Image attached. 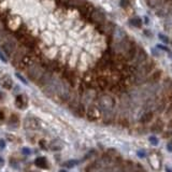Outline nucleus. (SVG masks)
Wrapping results in <instances>:
<instances>
[{
  "instance_id": "obj_27",
  "label": "nucleus",
  "mask_w": 172,
  "mask_h": 172,
  "mask_svg": "<svg viewBox=\"0 0 172 172\" xmlns=\"http://www.w3.org/2000/svg\"><path fill=\"white\" fill-rule=\"evenodd\" d=\"M149 141H150V143H151V144L153 145V146H155V145H157V144H158V142H159V141H158V139L156 138V137H154V136L150 137V138H149Z\"/></svg>"
},
{
  "instance_id": "obj_31",
  "label": "nucleus",
  "mask_w": 172,
  "mask_h": 172,
  "mask_svg": "<svg viewBox=\"0 0 172 172\" xmlns=\"http://www.w3.org/2000/svg\"><path fill=\"white\" fill-rule=\"evenodd\" d=\"M16 77H17V78H18V79H19V80H21V81H22V82H23V83H24V84H27V81H26V80H25V79H24V78H23V77H22V75H21V74H19V73H16Z\"/></svg>"
},
{
  "instance_id": "obj_15",
  "label": "nucleus",
  "mask_w": 172,
  "mask_h": 172,
  "mask_svg": "<svg viewBox=\"0 0 172 172\" xmlns=\"http://www.w3.org/2000/svg\"><path fill=\"white\" fill-rule=\"evenodd\" d=\"M41 39H42V42L44 44H46L47 46H52V43L54 42V37L51 32L49 31H44L42 34H41Z\"/></svg>"
},
{
  "instance_id": "obj_1",
  "label": "nucleus",
  "mask_w": 172,
  "mask_h": 172,
  "mask_svg": "<svg viewBox=\"0 0 172 172\" xmlns=\"http://www.w3.org/2000/svg\"><path fill=\"white\" fill-rule=\"evenodd\" d=\"M96 106L99 108L101 113L109 114V113H112V111L114 110L115 106H116V100H115L114 97L110 95H102L98 97Z\"/></svg>"
},
{
  "instance_id": "obj_41",
  "label": "nucleus",
  "mask_w": 172,
  "mask_h": 172,
  "mask_svg": "<svg viewBox=\"0 0 172 172\" xmlns=\"http://www.w3.org/2000/svg\"><path fill=\"white\" fill-rule=\"evenodd\" d=\"M0 164H1V165H2V164H3V160H2V159H1V158H0Z\"/></svg>"
},
{
  "instance_id": "obj_19",
  "label": "nucleus",
  "mask_w": 172,
  "mask_h": 172,
  "mask_svg": "<svg viewBox=\"0 0 172 172\" xmlns=\"http://www.w3.org/2000/svg\"><path fill=\"white\" fill-rule=\"evenodd\" d=\"M162 88L164 89L165 91H167V93L172 91V79H170V78H165V79L162 80Z\"/></svg>"
},
{
  "instance_id": "obj_17",
  "label": "nucleus",
  "mask_w": 172,
  "mask_h": 172,
  "mask_svg": "<svg viewBox=\"0 0 172 172\" xmlns=\"http://www.w3.org/2000/svg\"><path fill=\"white\" fill-rule=\"evenodd\" d=\"M164 127H165L164 121L158 118L154 122V124H153V126H152L151 129H152V131H154V132H162V130H164Z\"/></svg>"
},
{
  "instance_id": "obj_13",
  "label": "nucleus",
  "mask_w": 172,
  "mask_h": 172,
  "mask_svg": "<svg viewBox=\"0 0 172 172\" xmlns=\"http://www.w3.org/2000/svg\"><path fill=\"white\" fill-rule=\"evenodd\" d=\"M162 70H155L150 74L149 82L151 84H156L159 80H162Z\"/></svg>"
},
{
  "instance_id": "obj_14",
  "label": "nucleus",
  "mask_w": 172,
  "mask_h": 172,
  "mask_svg": "<svg viewBox=\"0 0 172 172\" xmlns=\"http://www.w3.org/2000/svg\"><path fill=\"white\" fill-rule=\"evenodd\" d=\"M153 119H154V112L153 111H146V112L143 113L142 116H141L140 123L149 124V123H152Z\"/></svg>"
},
{
  "instance_id": "obj_2",
  "label": "nucleus",
  "mask_w": 172,
  "mask_h": 172,
  "mask_svg": "<svg viewBox=\"0 0 172 172\" xmlns=\"http://www.w3.org/2000/svg\"><path fill=\"white\" fill-rule=\"evenodd\" d=\"M85 115L88 121L96 122L101 117V111L99 110V108H98L96 104H90V106L87 108Z\"/></svg>"
},
{
  "instance_id": "obj_30",
  "label": "nucleus",
  "mask_w": 172,
  "mask_h": 172,
  "mask_svg": "<svg viewBox=\"0 0 172 172\" xmlns=\"http://www.w3.org/2000/svg\"><path fill=\"white\" fill-rule=\"evenodd\" d=\"M0 59H1L3 62H8V58H6V54H4L3 52L1 51V50H0Z\"/></svg>"
},
{
  "instance_id": "obj_23",
  "label": "nucleus",
  "mask_w": 172,
  "mask_h": 172,
  "mask_svg": "<svg viewBox=\"0 0 172 172\" xmlns=\"http://www.w3.org/2000/svg\"><path fill=\"white\" fill-rule=\"evenodd\" d=\"M57 54H58V51H57V49H56L55 46H50L49 50H47L46 55H47V57H49V58L53 59V58L57 57Z\"/></svg>"
},
{
  "instance_id": "obj_24",
  "label": "nucleus",
  "mask_w": 172,
  "mask_h": 172,
  "mask_svg": "<svg viewBox=\"0 0 172 172\" xmlns=\"http://www.w3.org/2000/svg\"><path fill=\"white\" fill-rule=\"evenodd\" d=\"M78 164H79V162H78V160L72 159V160H68V162H66L64 164V166L67 167V168H73V167H75Z\"/></svg>"
},
{
  "instance_id": "obj_37",
  "label": "nucleus",
  "mask_w": 172,
  "mask_h": 172,
  "mask_svg": "<svg viewBox=\"0 0 172 172\" xmlns=\"http://www.w3.org/2000/svg\"><path fill=\"white\" fill-rule=\"evenodd\" d=\"M138 155H140V156H141V158L144 157V153H143V152H138Z\"/></svg>"
},
{
  "instance_id": "obj_3",
  "label": "nucleus",
  "mask_w": 172,
  "mask_h": 172,
  "mask_svg": "<svg viewBox=\"0 0 172 172\" xmlns=\"http://www.w3.org/2000/svg\"><path fill=\"white\" fill-rule=\"evenodd\" d=\"M1 49L4 54H6L8 56H12L13 54H14L15 50H16L15 41L13 40L12 38H8L4 42H2Z\"/></svg>"
},
{
  "instance_id": "obj_33",
  "label": "nucleus",
  "mask_w": 172,
  "mask_h": 172,
  "mask_svg": "<svg viewBox=\"0 0 172 172\" xmlns=\"http://www.w3.org/2000/svg\"><path fill=\"white\" fill-rule=\"evenodd\" d=\"M4 117H6V115H4V112L3 111L0 110V122H2L4 119Z\"/></svg>"
},
{
  "instance_id": "obj_43",
  "label": "nucleus",
  "mask_w": 172,
  "mask_h": 172,
  "mask_svg": "<svg viewBox=\"0 0 172 172\" xmlns=\"http://www.w3.org/2000/svg\"><path fill=\"white\" fill-rule=\"evenodd\" d=\"M118 172H126L125 170H121V171H118Z\"/></svg>"
},
{
  "instance_id": "obj_4",
  "label": "nucleus",
  "mask_w": 172,
  "mask_h": 172,
  "mask_svg": "<svg viewBox=\"0 0 172 172\" xmlns=\"http://www.w3.org/2000/svg\"><path fill=\"white\" fill-rule=\"evenodd\" d=\"M43 69L41 66L37 64H34L31 67H29V71H28V77H29L30 80L32 81H38L41 78V75L43 74Z\"/></svg>"
},
{
  "instance_id": "obj_39",
  "label": "nucleus",
  "mask_w": 172,
  "mask_h": 172,
  "mask_svg": "<svg viewBox=\"0 0 172 172\" xmlns=\"http://www.w3.org/2000/svg\"><path fill=\"white\" fill-rule=\"evenodd\" d=\"M166 172H172V169L169 168V167H166Z\"/></svg>"
},
{
  "instance_id": "obj_7",
  "label": "nucleus",
  "mask_w": 172,
  "mask_h": 172,
  "mask_svg": "<svg viewBox=\"0 0 172 172\" xmlns=\"http://www.w3.org/2000/svg\"><path fill=\"white\" fill-rule=\"evenodd\" d=\"M15 106L19 110H24L28 106V98L26 95H17L15 97Z\"/></svg>"
},
{
  "instance_id": "obj_8",
  "label": "nucleus",
  "mask_w": 172,
  "mask_h": 172,
  "mask_svg": "<svg viewBox=\"0 0 172 172\" xmlns=\"http://www.w3.org/2000/svg\"><path fill=\"white\" fill-rule=\"evenodd\" d=\"M90 17L94 22H96V23H98V24H102L104 21H106V16H104V14L100 10H97V9H94V10L91 11Z\"/></svg>"
},
{
  "instance_id": "obj_12",
  "label": "nucleus",
  "mask_w": 172,
  "mask_h": 172,
  "mask_svg": "<svg viewBox=\"0 0 172 172\" xmlns=\"http://www.w3.org/2000/svg\"><path fill=\"white\" fill-rule=\"evenodd\" d=\"M96 85L100 89H106L110 87V80L106 77H98L96 79Z\"/></svg>"
},
{
  "instance_id": "obj_16",
  "label": "nucleus",
  "mask_w": 172,
  "mask_h": 172,
  "mask_svg": "<svg viewBox=\"0 0 172 172\" xmlns=\"http://www.w3.org/2000/svg\"><path fill=\"white\" fill-rule=\"evenodd\" d=\"M34 165L40 169H47L49 168V162H47V159L45 157H43V156L37 157L36 160H34Z\"/></svg>"
},
{
  "instance_id": "obj_36",
  "label": "nucleus",
  "mask_w": 172,
  "mask_h": 172,
  "mask_svg": "<svg viewBox=\"0 0 172 172\" xmlns=\"http://www.w3.org/2000/svg\"><path fill=\"white\" fill-rule=\"evenodd\" d=\"M4 145H6V144H4V141L3 140H0V146L4 147Z\"/></svg>"
},
{
  "instance_id": "obj_42",
  "label": "nucleus",
  "mask_w": 172,
  "mask_h": 172,
  "mask_svg": "<svg viewBox=\"0 0 172 172\" xmlns=\"http://www.w3.org/2000/svg\"><path fill=\"white\" fill-rule=\"evenodd\" d=\"M59 172H67V171H66V170H60Z\"/></svg>"
},
{
  "instance_id": "obj_18",
  "label": "nucleus",
  "mask_w": 172,
  "mask_h": 172,
  "mask_svg": "<svg viewBox=\"0 0 172 172\" xmlns=\"http://www.w3.org/2000/svg\"><path fill=\"white\" fill-rule=\"evenodd\" d=\"M19 64H21V67L22 68H29V67H31L32 65V58L31 56L29 55H25L23 58H22V60L19 62Z\"/></svg>"
},
{
  "instance_id": "obj_34",
  "label": "nucleus",
  "mask_w": 172,
  "mask_h": 172,
  "mask_svg": "<svg viewBox=\"0 0 172 172\" xmlns=\"http://www.w3.org/2000/svg\"><path fill=\"white\" fill-rule=\"evenodd\" d=\"M159 38H160V40H162V41H164L165 43H167V42H168V39H167L165 36H162V34H159Z\"/></svg>"
},
{
  "instance_id": "obj_44",
  "label": "nucleus",
  "mask_w": 172,
  "mask_h": 172,
  "mask_svg": "<svg viewBox=\"0 0 172 172\" xmlns=\"http://www.w3.org/2000/svg\"><path fill=\"white\" fill-rule=\"evenodd\" d=\"M171 44H172V42H171Z\"/></svg>"
},
{
  "instance_id": "obj_35",
  "label": "nucleus",
  "mask_w": 172,
  "mask_h": 172,
  "mask_svg": "<svg viewBox=\"0 0 172 172\" xmlns=\"http://www.w3.org/2000/svg\"><path fill=\"white\" fill-rule=\"evenodd\" d=\"M23 153L26 154V155H28V154H30V151L27 149V147H24V149H23Z\"/></svg>"
},
{
  "instance_id": "obj_5",
  "label": "nucleus",
  "mask_w": 172,
  "mask_h": 172,
  "mask_svg": "<svg viewBox=\"0 0 172 172\" xmlns=\"http://www.w3.org/2000/svg\"><path fill=\"white\" fill-rule=\"evenodd\" d=\"M147 60H149V57H147V54L146 52L144 51L143 49H138V52H137L136 54V57L134 58V69L138 68L139 66H141V65H143L144 62H146Z\"/></svg>"
},
{
  "instance_id": "obj_32",
  "label": "nucleus",
  "mask_w": 172,
  "mask_h": 172,
  "mask_svg": "<svg viewBox=\"0 0 172 172\" xmlns=\"http://www.w3.org/2000/svg\"><path fill=\"white\" fill-rule=\"evenodd\" d=\"M167 150H168V152L172 153V141H169L168 142V144H167Z\"/></svg>"
},
{
  "instance_id": "obj_22",
  "label": "nucleus",
  "mask_w": 172,
  "mask_h": 172,
  "mask_svg": "<svg viewBox=\"0 0 172 172\" xmlns=\"http://www.w3.org/2000/svg\"><path fill=\"white\" fill-rule=\"evenodd\" d=\"M9 126H11V127H15L17 128L19 125V118L18 116H17L16 114H12L10 117V119H9Z\"/></svg>"
},
{
  "instance_id": "obj_6",
  "label": "nucleus",
  "mask_w": 172,
  "mask_h": 172,
  "mask_svg": "<svg viewBox=\"0 0 172 172\" xmlns=\"http://www.w3.org/2000/svg\"><path fill=\"white\" fill-rule=\"evenodd\" d=\"M137 52H138V47H137L136 43L131 42V44L129 45V47H128V49L125 51V53L123 54L124 57H125V59H126V62H132L134 58L136 57Z\"/></svg>"
},
{
  "instance_id": "obj_11",
  "label": "nucleus",
  "mask_w": 172,
  "mask_h": 172,
  "mask_svg": "<svg viewBox=\"0 0 172 172\" xmlns=\"http://www.w3.org/2000/svg\"><path fill=\"white\" fill-rule=\"evenodd\" d=\"M25 127L28 128V129H39L40 128V122L38 121L37 118H34V117H28V118H26L25 121Z\"/></svg>"
},
{
  "instance_id": "obj_28",
  "label": "nucleus",
  "mask_w": 172,
  "mask_h": 172,
  "mask_svg": "<svg viewBox=\"0 0 172 172\" xmlns=\"http://www.w3.org/2000/svg\"><path fill=\"white\" fill-rule=\"evenodd\" d=\"M119 4H121L122 8L126 9L129 6V0H119Z\"/></svg>"
},
{
  "instance_id": "obj_38",
  "label": "nucleus",
  "mask_w": 172,
  "mask_h": 172,
  "mask_svg": "<svg viewBox=\"0 0 172 172\" xmlns=\"http://www.w3.org/2000/svg\"><path fill=\"white\" fill-rule=\"evenodd\" d=\"M169 128H172V117L170 118V121H169V124H168Z\"/></svg>"
},
{
  "instance_id": "obj_20",
  "label": "nucleus",
  "mask_w": 172,
  "mask_h": 172,
  "mask_svg": "<svg viewBox=\"0 0 172 172\" xmlns=\"http://www.w3.org/2000/svg\"><path fill=\"white\" fill-rule=\"evenodd\" d=\"M150 164H151L152 168L156 169V170H158V169L160 168V165H162V162H160V159L157 157V156H156V155H152L151 158H150Z\"/></svg>"
},
{
  "instance_id": "obj_29",
  "label": "nucleus",
  "mask_w": 172,
  "mask_h": 172,
  "mask_svg": "<svg viewBox=\"0 0 172 172\" xmlns=\"http://www.w3.org/2000/svg\"><path fill=\"white\" fill-rule=\"evenodd\" d=\"M166 115H168V116L172 115V102H171L170 104H169L168 106H167V109H166Z\"/></svg>"
},
{
  "instance_id": "obj_25",
  "label": "nucleus",
  "mask_w": 172,
  "mask_h": 172,
  "mask_svg": "<svg viewBox=\"0 0 172 172\" xmlns=\"http://www.w3.org/2000/svg\"><path fill=\"white\" fill-rule=\"evenodd\" d=\"M130 24H131L132 26H134V27H140L142 23H141L140 18H138V17H134V18L130 19Z\"/></svg>"
},
{
  "instance_id": "obj_10",
  "label": "nucleus",
  "mask_w": 172,
  "mask_h": 172,
  "mask_svg": "<svg viewBox=\"0 0 172 172\" xmlns=\"http://www.w3.org/2000/svg\"><path fill=\"white\" fill-rule=\"evenodd\" d=\"M53 80V78H52V73L51 71H44L43 72V74L41 75V78L38 80V85L39 86H46L47 84L50 83V82Z\"/></svg>"
},
{
  "instance_id": "obj_21",
  "label": "nucleus",
  "mask_w": 172,
  "mask_h": 172,
  "mask_svg": "<svg viewBox=\"0 0 172 172\" xmlns=\"http://www.w3.org/2000/svg\"><path fill=\"white\" fill-rule=\"evenodd\" d=\"M49 146L52 151H60V150L62 149V146H64V144H62V142H60L59 140H54L50 143Z\"/></svg>"
},
{
  "instance_id": "obj_40",
  "label": "nucleus",
  "mask_w": 172,
  "mask_h": 172,
  "mask_svg": "<svg viewBox=\"0 0 172 172\" xmlns=\"http://www.w3.org/2000/svg\"><path fill=\"white\" fill-rule=\"evenodd\" d=\"M2 98H3V94H2L1 91H0V101L2 100Z\"/></svg>"
},
{
  "instance_id": "obj_9",
  "label": "nucleus",
  "mask_w": 172,
  "mask_h": 172,
  "mask_svg": "<svg viewBox=\"0 0 172 172\" xmlns=\"http://www.w3.org/2000/svg\"><path fill=\"white\" fill-rule=\"evenodd\" d=\"M0 86L4 89H11L13 87V80L9 74H4L0 78Z\"/></svg>"
},
{
  "instance_id": "obj_26",
  "label": "nucleus",
  "mask_w": 172,
  "mask_h": 172,
  "mask_svg": "<svg viewBox=\"0 0 172 172\" xmlns=\"http://www.w3.org/2000/svg\"><path fill=\"white\" fill-rule=\"evenodd\" d=\"M8 34H6V31H4V30H0V43L4 42V41L8 39Z\"/></svg>"
}]
</instances>
